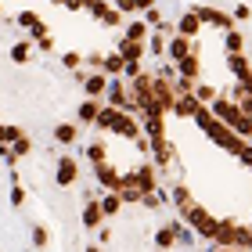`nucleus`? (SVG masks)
<instances>
[{
    "instance_id": "f257e3e1",
    "label": "nucleus",
    "mask_w": 252,
    "mask_h": 252,
    "mask_svg": "<svg viewBox=\"0 0 252 252\" xmlns=\"http://www.w3.org/2000/svg\"><path fill=\"white\" fill-rule=\"evenodd\" d=\"M105 97H108V105H116V108H130V105H133V97H130V87H126L123 79H108V90H105Z\"/></svg>"
},
{
    "instance_id": "f03ea898",
    "label": "nucleus",
    "mask_w": 252,
    "mask_h": 252,
    "mask_svg": "<svg viewBox=\"0 0 252 252\" xmlns=\"http://www.w3.org/2000/svg\"><path fill=\"white\" fill-rule=\"evenodd\" d=\"M54 177H58L62 188H72L76 177H79V162H76L72 155H62V158H58V169H54Z\"/></svg>"
},
{
    "instance_id": "7ed1b4c3",
    "label": "nucleus",
    "mask_w": 252,
    "mask_h": 252,
    "mask_svg": "<svg viewBox=\"0 0 252 252\" xmlns=\"http://www.w3.org/2000/svg\"><path fill=\"white\" fill-rule=\"evenodd\" d=\"M112 130L130 137V141H141V123H137L133 116H126V112H116V123H112Z\"/></svg>"
},
{
    "instance_id": "20e7f679",
    "label": "nucleus",
    "mask_w": 252,
    "mask_h": 252,
    "mask_svg": "<svg viewBox=\"0 0 252 252\" xmlns=\"http://www.w3.org/2000/svg\"><path fill=\"white\" fill-rule=\"evenodd\" d=\"M227 65H231V76H238V83H245L252 90V68L245 62V54L238 51V54H227Z\"/></svg>"
},
{
    "instance_id": "39448f33",
    "label": "nucleus",
    "mask_w": 252,
    "mask_h": 252,
    "mask_svg": "<svg viewBox=\"0 0 252 252\" xmlns=\"http://www.w3.org/2000/svg\"><path fill=\"white\" fill-rule=\"evenodd\" d=\"M202 108V101H198V94L194 90H188V94H177V105H173V112L180 119H194V112Z\"/></svg>"
},
{
    "instance_id": "423d86ee",
    "label": "nucleus",
    "mask_w": 252,
    "mask_h": 252,
    "mask_svg": "<svg viewBox=\"0 0 252 252\" xmlns=\"http://www.w3.org/2000/svg\"><path fill=\"white\" fill-rule=\"evenodd\" d=\"M191 11L202 18V26H220V29H231V18H227L223 11H213V7H202V4H194Z\"/></svg>"
},
{
    "instance_id": "0eeeda50",
    "label": "nucleus",
    "mask_w": 252,
    "mask_h": 252,
    "mask_svg": "<svg viewBox=\"0 0 252 252\" xmlns=\"http://www.w3.org/2000/svg\"><path fill=\"white\" fill-rule=\"evenodd\" d=\"M144 43L148 40H130V36H119V54L126 62H144Z\"/></svg>"
},
{
    "instance_id": "6e6552de",
    "label": "nucleus",
    "mask_w": 252,
    "mask_h": 252,
    "mask_svg": "<svg viewBox=\"0 0 252 252\" xmlns=\"http://www.w3.org/2000/svg\"><path fill=\"white\" fill-rule=\"evenodd\" d=\"M177 32H180V36H198V32H202V18L188 7L184 15L177 18Z\"/></svg>"
},
{
    "instance_id": "1a4fd4ad",
    "label": "nucleus",
    "mask_w": 252,
    "mask_h": 252,
    "mask_svg": "<svg viewBox=\"0 0 252 252\" xmlns=\"http://www.w3.org/2000/svg\"><path fill=\"white\" fill-rule=\"evenodd\" d=\"M191 51H194V47H191V36H180V32H177V36H169V43H166V54H169L173 62H180V58L191 54Z\"/></svg>"
},
{
    "instance_id": "9d476101",
    "label": "nucleus",
    "mask_w": 252,
    "mask_h": 252,
    "mask_svg": "<svg viewBox=\"0 0 252 252\" xmlns=\"http://www.w3.org/2000/svg\"><path fill=\"white\" fill-rule=\"evenodd\" d=\"M177 72H180V76H188V79H198V72H202L198 54H194V51H191V54H184V58L177 62Z\"/></svg>"
},
{
    "instance_id": "9b49d317",
    "label": "nucleus",
    "mask_w": 252,
    "mask_h": 252,
    "mask_svg": "<svg viewBox=\"0 0 252 252\" xmlns=\"http://www.w3.org/2000/svg\"><path fill=\"white\" fill-rule=\"evenodd\" d=\"M105 220V209H101V202H90L87 198V209H83V227H101Z\"/></svg>"
},
{
    "instance_id": "f8f14e48",
    "label": "nucleus",
    "mask_w": 252,
    "mask_h": 252,
    "mask_svg": "<svg viewBox=\"0 0 252 252\" xmlns=\"http://www.w3.org/2000/svg\"><path fill=\"white\" fill-rule=\"evenodd\" d=\"M79 123H97V116H101V105H97V97H87L83 105H79Z\"/></svg>"
},
{
    "instance_id": "ddd939ff",
    "label": "nucleus",
    "mask_w": 252,
    "mask_h": 252,
    "mask_svg": "<svg viewBox=\"0 0 252 252\" xmlns=\"http://www.w3.org/2000/svg\"><path fill=\"white\" fill-rule=\"evenodd\" d=\"M108 90V79H105V72H94V76H87V94L90 97H101Z\"/></svg>"
},
{
    "instance_id": "4468645a",
    "label": "nucleus",
    "mask_w": 252,
    "mask_h": 252,
    "mask_svg": "<svg viewBox=\"0 0 252 252\" xmlns=\"http://www.w3.org/2000/svg\"><path fill=\"white\" fill-rule=\"evenodd\" d=\"M76 137H79V130L72 123H58V126H54V141H58V144H72Z\"/></svg>"
},
{
    "instance_id": "2eb2a0df",
    "label": "nucleus",
    "mask_w": 252,
    "mask_h": 252,
    "mask_svg": "<svg viewBox=\"0 0 252 252\" xmlns=\"http://www.w3.org/2000/svg\"><path fill=\"white\" fill-rule=\"evenodd\" d=\"M11 62H18V65H29V62H32V43H29V40L15 43V47H11Z\"/></svg>"
},
{
    "instance_id": "dca6fc26",
    "label": "nucleus",
    "mask_w": 252,
    "mask_h": 252,
    "mask_svg": "<svg viewBox=\"0 0 252 252\" xmlns=\"http://www.w3.org/2000/svg\"><path fill=\"white\" fill-rule=\"evenodd\" d=\"M177 238H180V227H162V231L155 234V245H158V249H173Z\"/></svg>"
},
{
    "instance_id": "f3484780",
    "label": "nucleus",
    "mask_w": 252,
    "mask_h": 252,
    "mask_svg": "<svg viewBox=\"0 0 252 252\" xmlns=\"http://www.w3.org/2000/svg\"><path fill=\"white\" fill-rule=\"evenodd\" d=\"M123 68H126V58H123V54L116 51V54H108V58H105V65H101V72H105V76H119Z\"/></svg>"
},
{
    "instance_id": "a211bd4d",
    "label": "nucleus",
    "mask_w": 252,
    "mask_h": 252,
    "mask_svg": "<svg viewBox=\"0 0 252 252\" xmlns=\"http://www.w3.org/2000/svg\"><path fill=\"white\" fill-rule=\"evenodd\" d=\"M112 7H116V4H105V0H87V7H83V11H90V15H94L101 26H105V18H108V11H112Z\"/></svg>"
},
{
    "instance_id": "6ab92c4d",
    "label": "nucleus",
    "mask_w": 252,
    "mask_h": 252,
    "mask_svg": "<svg viewBox=\"0 0 252 252\" xmlns=\"http://www.w3.org/2000/svg\"><path fill=\"white\" fill-rule=\"evenodd\" d=\"M137 184L144 188V194H148V191H155V184H158L155 169H152V166H141V169H137Z\"/></svg>"
},
{
    "instance_id": "aec40b11",
    "label": "nucleus",
    "mask_w": 252,
    "mask_h": 252,
    "mask_svg": "<svg viewBox=\"0 0 252 252\" xmlns=\"http://www.w3.org/2000/svg\"><path fill=\"white\" fill-rule=\"evenodd\" d=\"M101 209H105V216H119V209H123V194H119V191L105 194V198H101Z\"/></svg>"
},
{
    "instance_id": "412c9836",
    "label": "nucleus",
    "mask_w": 252,
    "mask_h": 252,
    "mask_svg": "<svg viewBox=\"0 0 252 252\" xmlns=\"http://www.w3.org/2000/svg\"><path fill=\"white\" fill-rule=\"evenodd\" d=\"M123 36H130V40H148V18H141V22H130Z\"/></svg>"
},
{
    "instance_id": "4be33fe9",
    "label": "nucleus",
    "mask_w": 252,
    "mask_h": 252,
    "mask_svg": "<svg viewBox=\"0 0 252 252\" xmlns=\"http://www.w3.org/2000/svg\"><path fill=\"white\" fill-rule=\"evenodd\" d=\"M223 47H227V54H238L245 47V40H242V32H234V29H227V36H223Z\"/></svg>"
},
{
    "instance_id": "5701e85b",
    "label": "nucleus",
    "mask_w": 252,
    "mask_h": 252,
    "mask_svg": "<svg viewBox=\"0 0 252 252\" xmlns=\"http://www.w3.org/2000/svg\"><path fill=\"white\" fill-rule=\"evenodd\" d=\"M18 137H22V130H18L15 123H4V126H0V144H15Z\"/></svg>"
},
{
    "instance_id": "b1692460",
    "label": "nucleus",
    "mask_w": 252,
    "mask_h": 252,
    "mask_svg": "<svg viewBox=\"0 0 252 252\" xmlns=\"http://www.w3.org/2000/svg\"><path fill=\"white\" fill-rule=\"evenodd\" d=\"M116 105H108V108H101V116H97V123L94 126H101V130H112V123H116Z\"/></svg>"
},
{
    "instance_id": "393cba45",
    "label": "nucleus",
    "mask_w": 252,
    "mask_h": 252,
    "mask_svg": "<svg viewBox=\"0 0 252 252\" xmlns=\"http://www.w3.org/2000/svg\"><path fill=\"white\" fill-rule=\"evenodd\" d=\"M194 94H198V101H202V105H205V101H213L216 94H220V90H216L213 83H198V87H194Z\"/></svg>"
},
{
    "instance_id": "a878e982",
    "label": "nucleus",
    "mask_w": 252,
    "mask_h": 252,
    "mask_svg": "<svg viewBox=\"0 0 252 252\" xmlns=\"http://www.w3.org/2000/svg\"><path fill=\"white\" fill-rule=\"evenodd\" d=\"M87 158H90L94 166H97V162H105V144H101V141H94V144L87 148Z\"/></svg>"
},
{
    "instance_id": "bb28decb",
    "label": "nucleus",
    "mask_w": 252,
    "mask_h": 252,
    "mask_svg": "<svg viewBox=\"0 0 252 252\" xmlns=\"http://www.w3.org/2000/svg\"><path fill=\"white\" fill-rule=\"evenodd\" d=\"M11 148H15V155H29V152H32V141H29L26 133H22V137H18V141L11 144Z\"/></svg>"
},
{
    "instance_id": "cd10ccee",
    "label": "nucleus",
    "mask_w": 252,
    "mask_h": 252,
    "mask_svg": "<svg viewBox=\"0 0 252 252\" xmlns=\"http://www.w3.org/2000/svg\"><path fill=\"white\" fill-rule=\"evenodd\" d=\"M62 65H65V68H79V65H83V58H79L76 51H68V54H62Z\"/></svg>"
},
{
    "instance_id": "c85d7f7f",
    "label": "nucleus",
    "mask_w": 252,
    "mask_h": 252,
    "mask_svg": "<svg viewBox=\"0 0 252 252\" xmlns=\"http://www.w3.org/2000/svg\"><path fill=\"white\" fill-rule=\"evenodd\" d=\"M116 7L123 11V15H137V11H141V7H137V0H116Z\"/></svg>"
},
{
    "instance_id": "c756f323",
    "label": "nucleus",
    "mask_w": 252,
    "mask_h": 252,
    "mask_svg": "<svg viewBox=\"0 0 252 252\" xmlns=\"http://www.w3.org/2000/svg\"><path fill=\"white\" fill-rule=\"evenodd\" d=\"M51 242V234L43 231V227H36V231H32V245H47Z\"/></svg>"
},
{
    "instance_id": "7c9ffc66",
    "label": "nucleus",
    "mask_w": 252,
    "mask_h": 252,
    "mask_svg": "<svg viewBox=\"0 0 252 252\" xmlns=\"http://www.w3.org/2000/svg\"><path fill=\"white\" fill-rule=\"evenodd\" d=\"M40 43V51H54V40H51V32H43V36H36Z\"/></svg>"
},
{
    "instance_id": "2f4dec72",
    "label": "nucleus",
    "mask_w": 252,
    "mask_h": 252,
    "mask_svg": "<svg viewBox=\"0 0 252 252\" xmlns=\"http://www.w3.org/2000/svg\"><path fill=\"white\" fill-rule=\"evenodd\" d=\"M62 4H65V11H83L87 0H62Z\"/></svg>"
},
{
    "instance_id": "473e14b6",
    "label": "nucleus",
    "mask_w": 252,
    "mask_h": 252,
    "mask_svg": "<svg viewBox=\"0 0 252 252\" xmlns=\"http://www.w3.org/2000/svg\"><path fill=\"white\" fill-rule=\"evenodd\" d=\"M242 112H245V116H252V90L242 97Z\"/></svg>"
},
{
    "instance_id": "72a5a7b5",
    "label": "nucleus",
    "mask_w": 252,
    "mask_h": 252,
    "mask_svg": "<svg viewBox=\"0 0 252 252\" xmlns=\"http://www.w3.org/2000/svg\"><path fill=\"white\" fill-rule=\"evenodd\" d=\"M11 202H15V205H22V202H26V191H22V188H15V194H11Z\"/></svg>"
},
{
    "instance_id": "f704fd0d",
    "label": "nucleus",
    "mask_w": 252,
    "mask_h": 252,
    "mask_svg": "<svg viewBox=\"0 0 252 252\" xmlns=\"http://www.w3.org/2000/svg\"><path fill=\"white\" fill-rule=\"evenodd\" d=\"M137 7H141V11H148V7H155V0H137Z\"/></svg>"
},
{
    "instance_id": "c9c22d12",
    "label": "nucleus",
    "mask_w": 252,
    "mask_h": 252,
    "mask_svg": "<svg viewBox=\"0 0 252 252\" xmlns=\"http://www.w3.org/2000/svg\"><path fill=\"white\" fill-rule=\"evenodd\" d=\"M54 4H62V0H54Z\"/></svg>"
}]
</instances>
